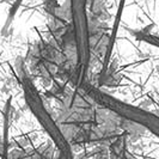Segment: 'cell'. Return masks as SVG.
<instances>
[{
	"label": "cell",
	"mask_w": 159,
	"mask_h": 159,
	"mask_svg": "<svg viewBox=\"0 0 159 159\" xmlns=\"http://www.w3.org/2000/svg\"><path fill=\"white\" fill-rule=\"evenodd\" d=\"M78 90L93 105L102 108L104 111L112 114V116L120 120L133 122L143 129L150 130L152 134L158 135L159 121L156 114H152L143 108L130 105L119 98H115L114 96L108 95L107 92L98 89L93 83H91L90 79L81 81Z\"/></svg>",
	"instance_id": "7a4b0ae2"
},
{
	"label": "cell",
	"mask_w": 159,
	"mask_h": 159,
	"mask_svg": "<svg viewBox=\"0 0 159 159\" xmlns=\"http://www.w3.org/2000/svg\"><path fill=\"white\" fill-rule=\"evenodd\" d=\"M16 66L17 71H18L19 83L23 90L24 99L26 102L28 108L30 109L32 115L36 117L37 122L46 130V133L50 136L53 143H55L60 156L67 159H74L73 153H72V146L66 140L57 122L54 120L53 115L49 112L47 107L44 105V101L41 96L39 89L34 84L32 77L26 68V62L24 61L23 57H19L17 60Z\"/></svg>",
	"instance_id": "6da1fadb"
},
{
	"label": "cell",
	"mask_w": 159,
	"mask_h": 159,
	"mask_svg": "<svg viewBox=\"0 0 159 159\" xmlns=\"http://www.w3.org/2000/svg\"><path fill=\"white\" fill-rule=\"evenodd\" d=\"M89 0H70V22L77 56V78L78 86L81 81L89 79L91 67L90 47V18L88 15ZM78 89V88H77Z\"/></svg>",
	"instance_id": "3957f363"
},
{
	"label": "cell",
	"mask_w": 159,
	"mask_h": 159,
	"mask_svg": "<svg viewBox=\"0 0 159 159\" xmlns=\"http://www.w3.org/2000/svg\"><path fill=\"white\" fill-rule=\"evenodd\" d=\"M11 102L12 97H8L4 108V152L2 159H7V148H8V128H10V120H11Z\"/></svg>",
	"instance_id": "5b68a950"
},
{
	"label": "cell",
	"mask_w": 159,
	"mask_h": 159,
	"mask_svg": "<svg viewBox=\"0 0 159 159\" xmlns=\"http://www.w3.org/2000/svg\"><path fill=\"white\" fill-rule=\"evenodd\" d=\"M23 1L24 0H15L13 4L11 5V7L8 10L7 16H6V20H5V23L2 25V29H1V35L2 36H7L8 35V32L11 30V26H12V23H13L15 18H16L17 12H18L19 7L22 6Z\"/></svg>",
	"instance_id": "8992f818"
},
{
	"label": "cell",
	"mask_w": 159,
	"mask_h": 159,
	"mask_svg": "<svg viewBox=\"0 0 159 159\" xmlns=\"http://www.w3.org/2000/svg\"><path fill=\"white\" fill-rule=\"evenodd\" d=\"M129 32L135 37L136 40L143 41V42L150 43V44L154 46V47L158 46V40H157V36L156 35L147 34V32L143 31V30H129Z\"/></svg>",
	"instance_id": "52a82bcc"
},
{
	"label": "cell",
	"mask_w": 159,
	"mask_h": 159,
	"mask_svg": "<svg viewBox=\"0 0 159 159\" xmlns=\"http://www.w3.org/2000/svg\"><path fill=\"white\" fill-rule=\"evenodd\" d=\"M44 6H46V11L49 15L50 19L53 20V26L54 28H60L67 23L65 19H62L59 16V2L57 0H44Z\"/></svg>",
	"instance_id": "277c9868"
}]
</instances>
